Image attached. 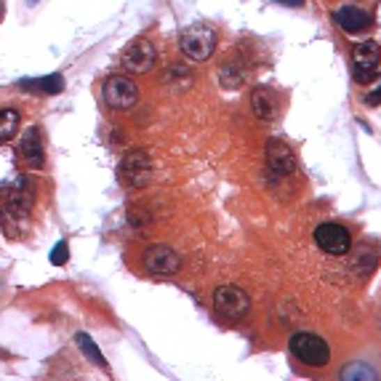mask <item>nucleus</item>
Instances as JSON below:
<instances>
[{"instance_id":"dca6fc26","label":"nucleus","mask_w":381,"mask_h":381,"mask_svg":"<svg viewBox=\"0 0 381 381\" xmlns=\"http://www.w3.org/2000/svg\"><path fill=\"white\" fill-rule=\"evenodd\" d=\"M19 86L30 93L56 96V93L64 91V77H61L59 72H51V75H43V77H24V80H19Z\"/></svg>"},{"instance_id":"5701e85b","label":"nucleus","mask_w":381,"mask_h":381,"mask_svg":"<svg viewBox=\"0 0 381 381\" xmlns=\"http://www.w3.org/2000/svg\"><path fill=\"white\" fill-rule=\"evenodd\" d=\"M30 3H35V0H30Z\"/></svg>"},{"instance_id":"1a4fd4ad","label":"nucleus","mask_w":381,"mask_h":381,"mask_svg":"<svg viewBox=\"0 0 381 381\" xmlns=\"http://www.w3.org/2000/svg\"><path fill=\"white\" fill-rule=\"evenodd\" d=\"M120 61L128 72H134V75H147V72L155 67V61H157V51H155V46L147 40V38H137V40H131V43L125 46Z\"/></svg>"},{"instance_id":"4be33fe9","label":"nucleus","mask_w":381,"mask_h":381,"mask_svg":"<svg viewBox=\"0 0 381 381\" xmlns=\"http://www.w3.org/2000/svg\"><path fill=\"white\" fill-rule=\"evenodd\" d=\"M277 6H286V8H299V6H304V0H272Z\"/></svg>"},{"instance_id":"f257e3e1","label":"nucleus","mask_w":381,"mask_h":381,"mask_svg":"<svg viewBox=\"0 0 381 381\" xmlns=\"http://www.w3.org/2000/svg\"><path fill=\"white\" fill-rule=\"evenodd\" d=\"M32 205H35V187L30 176H19L6 189V205H3V229L8 238H19L24 232Z\"/></svg>"},{"instance_id":"f8f14e48","label":"nucleus","mask_w":381,"mask_h":381,"mask_svg":"<svg viewBox=\"0 0 381 381\" xmlns=\"http://www.w3.org/2000/svg\"><path fill=\"white\" fill-rule=\"evenodd\" d=\"M251 109H254V115L259 120L274 123L280 118V96L272 88L259 86V88H254V93H251Z\"/></svg>"},{"instance_id":"ddd939ff","label":"nucleus","mask_w":381,"mask_h":381,"mask_svg":"<svg viewBox=\"0 0 381 381\" xmlns=\"http://www.w3.org/2000/svg\"><path fill=\"white\" fill-rule=\"evenodd\" d=\"M334 22L347 32V35H360L371 27V14L360 6H339L334 11Z\"/></svg>"},{"instance_id":"9b49d317","label":"nucleus","mask_w":381,"mask_h":381,"mask_svg":"<svg viewBox=\"0 0 381 381\" xmlns=\"http://www.w3.org/2000/svg\"><path fill=\"white\" fill-rule=\"evenodd\" d=\"M267 166L274 176H290L296 171V153L290 150L288 141L277 137L267 141Z\"/></svg>"},{"instance_id":"a211bd4d","label":"nucleus","mask_w":381,"mask_h":381,"mask_svg":"<svg viewBox=\"0 0 381 381\" xmlns=\"http://www.w3.org/2000/svg\"><path fill=\"white\" fill-rule=\"evenodd\" d=\"M339 379H344V381H373V379H379V373L373 371V366L355 360V363H347V366L341 368Z\"/></svg>"},{"instance_id":"6e6552de","label":"nucleus","mask_w":381,"mask_h":381,"mask_svg":"<svg viewBox=\"0 0 381 381\" xmlns=\"http://www.w3.org/2000/svg\"><path fill=\"white\" fill-rule=\"evenodd\" d=\"M141 264L150 274H176L182 270V256L171 245H147L141 254Z\"/></svg>"},{"instance_id":"2eb2a0df","label":"nucleus","mask_w":381,"mask_h":381,"mask_svg":"<svg viewBox=\"0 0 381 381\" xmlns=\"http://www.w3.org/2000/svg\"><path fill=\"white\" fill-rule=\"evenodd\" d=\"M245 80H248V64L240 54H235V56H229L221 67H219V83L229 88V91H235V88H240Z\"/></svg>"},{"instance_id":"f03ea898","label":"nucleus","mask_w":381,"mask_h":381,"mask_svg":"<svg viewBox=\"0 0 381 381\" xmlns=\"http://www.w3.org/2000/svg\"><path fill=\"white\" fill-rule=\"evenodd\" d=\"M288 350L299 363H304L309 368H325L331 363V347H328V341L318 334H309V331H296V334L290 336Z\"/></svg>"},{"instance_id":"aec40b11","label":"nucleus","mask_w":381,"mask_h":381,"mask_svg":"<svg viewBox=\"0 0 381 381\" xmlns=\"http://www.w3.org/2000/svg\"><path fill=\"white\" fill-rule=\"evenodd\" d=\"M48 261H51L54 267H64V264L70 261V245H67V240H59V243L51 248V254H48Z\"/></svg>"},{"instance_id":"7ed1b4c3","label":"nucleus","mask_w":381,"mask_h":381,"mask_svg":"<svg viewBox=\"0 0 381 381\" xmlns=\"http://www.w3.org/2000/svg\"><path fill=\"white\" fill-rule=\"evenodd\" d=\"M153 157L147 150H131L123 155L120 166H118V179L128 189H141L153 182Z\"/></svg>"},{"instance_id":"9d476101","label":"nucleus","mask_w":381,"mask_h":381,"mask_svg":"<svg viewBox=\"0 0 381 381\" xmlns=\"http://www.w3.org/2000/svg\"><path fill=\"white\" fill-rule=\"evenodd\" d=\"M352 64H355V80L357 83H371L381 64V46L373 43V40L357 43L352 48Z\"/></svg>"},{"instance_id":"4468645a","label":"nucleus","mask_w":381,"mask_h":381,"mask_svg":"<svg viewBox=\"0 0 381 381\" xmlns=\"http://www.w3.org/2000/svg\"><path fill=\"white\" fill-rule=\"evenodd\" d=\"M19 155L22 160L32 168H43L46 166V150H43V139H40V131L32 125L24 131V137L19 141Z\"/></svg>"},{"instance_id":"20e7f679","label":"nucleus","mask_w":381,"mask_h":381,"mask_svg":"<svg viewBox=\"0 0 381 381\" xmlns=\"http://www.w3.org/2000/svg\"><path fill=\"white\" fill-rule=\"evenodd\" d=\"M179 48L189 61H208L216 51V32L208 24H192L182 32Z\"/></svg>"},{"instance_id":"423d86ee","label":"nucleus","mask_w":381,"mask_h":381,"mask_svg":"<svg viewBox=\"0 0 381 381\" xmlns=\"http://www.w3.org/2000/svg\"><path fill=\"white\" fill-rule=\"evenodd\" d=\"M102 99L109 109H118V112L134 109L139 102V86L128 75H109L102 83Z\"/></svg>"},{"instance_id":"39448f33","label":"nucleus","mask_w":381,"mask_h":381,"mask_svg":"<svg viewBox=\"0 0 381 381\" xmlns=\"http://www.w3.org/2000/svg\"><path fill=\"white\" fill-rule=\"evenodd\" d=\"M214 309L219 318L224 320L235 322V320H243L245 315L251 312V296L245 293L240 286H219L214 290Z\"/></svg>"},{"instance_id":"6ab92c4d","label":"nucleus","mask_w":381,"mask_h":381,"mask_svg":"<svg viewBox=\"0 0 381 381\" xmlns=\"http://www.w3.org/2000/svg\"><path fill=\"white\" fill-rule=\"evenodd\" d=\"M75 344L80 347V352H83V357H86V360H91L93 366H99V368H107V357L102 355V350L96 347V341H93L88 334H77Z\"/></svg>"},{"instance_id":"412c9836","label":"nucleus","mask_w":381,"mask_h":381,"mask_svg":"<svg viewBox=\"0 0 381 381\" xmlns=\"http://www.w3.org/2000/svg\"><path fill=\"white\" fill-rule=\"evenodd\" d=\"M363 102H366L368 107H379V104H381V86H379V88H376L373 93H368V96L363 99Z\"/></svg>"},{"instance_id":"f3484780","label":"nucleus","mask_w":381,"mask_h":381,"mask_svg":"<svg viewBox=\"0 0 381 381\" xmlns=\"http://www.w3.org/2000/svg\"><path fill=\"white\" fill-rule=\"evenodd\" d=\"M19 125H22V115L14 107H3L0 109V141H11L19 134Z\"/></svg>"},{"instance_id":"0eeeda50","label":"nucleus","mask_w":381,"mask_h":381,"mask_svg":"<svg viewBox=\"0 0 381 381\" xmlns=\"http://www.w3.org/2000/svg\"><path fill=\"white\" fill-rule=\"evenodd\" d=\"M312 238H315L318 248H320L322 254H328V256H344V254L352 251L350 229L344 227V224H339V221H322V224H318L315 232H312Z\"/></svg>"}]
</instances>
